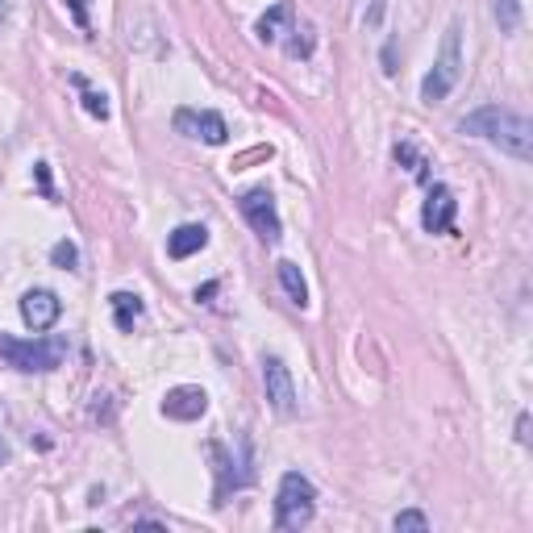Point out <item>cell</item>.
<instances>
[{
    "label": "cell",
    "instance_id": "cell-12",
    "mask_svg": "<svg viewBox=\"0 0 533 533\" xmlns=\"http://www.w3.org/2000/svg\"><path fill=\"white\" fill-rule=\"evenodd\" d=\"M113 317H117V329H134L138 321H142V296H134V292H113Z\"/></svg>",
    "mask_w": 533,
    "mask_h": 533
},
{
    "label": "cell",
    "instance_id": "cell-18",
    "mask_svg": "<svg viewBox=\"0 0 533 533\" xmlns=\"http://www.w3.org/2000/svg\"><path fill=\"white\" fill-rule=\"evenodd\" d=\"M84 109H88L92 117H100V121L109 117V105H105V96H96V92H84Z\"/></svg>",
    "mask_w": 533,
    "mask_h": 533
},
{
    "label": "cell",
    "instance_id": "cell-4",
    "mask_svg": "<svg viewBox=\"0 0 533 533\" xmlns=\"http://www.w3.org/2000/svg\"><path fill=\"white\" fill-rule=\"evenodd\" d=\"M67 359V346L59 338H34V342H21V338H0V363L13 367V371H55Z\"/></svg>",
    "mask_w": 533,
    "mask_h": 533
},
{
    "label": "cell",
    "instance_id": "cell-14",
    "mask_svg": "<svg viewBox=\"0 0 533 533\" xmlns=\"http://www.w3.org/2000/svg\"><path fill=\"white\" fill-rule=\"evenodd\" d=\"M292 17V5H275L263 21H259V38L263 42H279V38H284V21Z\"/></svg>",
    "mask_w": 533,
    "mask_h": 533
},
{
    "label": "cell",
    "instance_id": "cell-16",
    "mask_svg": "<svg viewBox=\"0 0 533 533\" xmlns=\"http://www.w3.org/2000/svg\"><path fill=\"white\" fill-rule=\"evenodd\" d=\"M392 529H396V533H404V529L425 533V529H429V517H425V513H417V509H404V513H396V517H392Z\"/></svg>",
    "mask_w": 533,
    "mask_h": 533
},
{
    "label": "cell",
    "instance_id": "cell-15",
    "mask_svg": "<svg viewBox=\"0 0 533 533\" xmlns=\"http://www.w3.org/2000/svg\"><path fill=\"white\" fill-rule=\"evenodd\" d=\"M492 13H496V25L504 34H513L521 25V0H492Z\"/></svg>",
    "mask_w": 533,
    "mask_h": 533
},
{
    "label": "cell",
    "instance_id": "cell-5",
    "mask_svg": "<svg viewBox=\"0 0 533 533\" xmlns=\"http://www.w3.org/2000/svg\"><path fill=\"white\" fill-rule=\"evenodd\" d=\"M238 209H242V217H246L250 225H255V234H259L267 246H275L279 238H284V225H279L275 200H271L267 188H250V192L238 200Z\"/></svg>",
    "mask_w": 533,
    "mask_h": 533
},
{
    "label": "cell",
    "instance_id": "cell-3",
    "mask_svg": "<svg viewBox=\"0 0 533 533\" xmlns=\"http://www.w3.org/2000/svg\"><path fill=\"white\" fill-rule=\"evenodd\" d=\"M317 517V488L309 475L288 471L275 492V525L279 529H304Z\"/></svg>",
    "mask_w": 533,
    "mask_h": 533
},
{
    "label": "cell",
    "instance_id": "cell-6",
    "mask_svg": "<svg viewBox=\"0 0 533 533\" xmlns=\"http://www.w3.org/2000/svg\"><path fill=\"white\" fill-rule=\"evenodd\" d=\"M263 388H267V404L279 417H292L296 413V384H292V371L284 367V359L267 354L263 359Z\"/></svg>",
    "mask_w": 533,
    "mask_h": 533
},
{
    "label": "cell",
    "instance_id": "cell-22",
    "mask_svg": "<svg viewBox=\"0 0 533 533\" xmlns=\"http://www.w3.org/2000/svg\"><path fill=\"white\" fill-rule=\"evenodd\" d=\"M71 9H75V21L88 25V17H84V0H71Z\"/></svg>",
    "mask_w": 533,
    "mask_h": 533
},
{
    "label": "cell",
    "instance_id": "cell-23",
    "mask_svg": "<svg viewBox=\"0 0 533 533\" xmlns=\"http://www.w3.org/2000/svg\"><path fill=\"white\" fill-rule=\"evenodd\" d=\"M0 463H9V442H5V434H0Z\"/></svg>",
    "mask_w": 533,
    "mask_h": 533
},
{
    "label": "cell",
    "instance_id": "cell-2",
    "mask_svg": "<svg viewBox=\"0 0 533 533\" xmlns=\"http://www.w3.org/2000/svg\"><path fill=\"white\" fill-rule=\"evenodd\" d=\"M459 75H463V25L450 21L446 38H442V50L434 59V71L421 80V100H425V105H438V100H446L454 92V84H459Z\"/></svg>",
    "mask_w": 533,
    "mask_h": 533
},
{
    "label": "cell",
    "instance_id": "cell-19",
    "mask_svg": "<svg viewBox=\"0 0 533 533\" xmlns=\"http://www.w3.org/2000/svg\"><path fill=\"white\" fill-rule=\"evenodd\" d=\"M34 171H38V184H42V196H50V167H46V163H38Z\"/></svg>",
    "mask_w": 533,
    "mask_h": 533
},
{
    "label": "cell",
    "instance_id": "cell-20",
    "mask_svg": "<svg viewBox=\"0 0 533 533\" xmlns=\"http://www.w3.org/2000/svg\"><path fill=\"white\" fill-rule=\"evenodd\" d=\"M9 17H13V0H0V25H9Z\"/></svg>",
    "mask_w": 533,
    "mask_h": 533
},
{
    "label": "cell",
    "instance_id": "cell-21",
    "mask_svg": "<svg viewBox=\"0 0 533 533\" xmlns=\"http://www.w3.org/2000/svg\"><path fill=\"white\" fill-rule=\"evenodd\" d=\"M379 17H384V0H375V5H371V13H367V21H371V25H375V21H379Z\"/></svg>",
    "mask_w": 533,
    "mask_h": 533
},
{
    "label": "cell",
    "instance_id": "cell-10",
    "mask_svg": "<svg viewBox=\"0 0 533 533\" xmlns=\"http://www.w3.org/2000/svg\"><path fill=\"white\" fill-rule=\"evenodd\" d=\"M209 413V392L205 388H192V384H180L163 396V417L171 421H196Z\"/></svg>",
    "mask_w": 533,
    "mask_h": 533
},
{
    "label": "cell",
    "instance_id": "cell-13",
    "mask_svg": "<svg viewBox=\"0 0 533 533\" xmlns=\"http://www.w3.org/2000/svg\"><path fill=\"white\" fill-rule=\"evenodd\" d=\"M275 275H279V284H284V292L292 296L296 309H304V304H309V284H304L300 267H296V263H279V267H275Z\"/></svg>",
    "mask_w": 533,
    "mask_h": 533
},
{
    "label": "cell",
    "instance_id": "cell-9",
    "mask_svg": "<svg viewBox=\"0 0 533 533\" xmlns=\"http://www.w3.org/2000/svg\"><path fill=\"white\" fill-rule=\"evenodd\" d=\"M59 313H63V300L50 292V288H30L21 296V321L34 329V334H42V329H50L59 321Z\"/></svg>",
    "mask_w": 533,
    "mask_h": 533
},
{
    "label": "cell",
    "instance_id": "cell-8",
    "mask_svg": "<svg viewBox=\"0 0 533 533\" xmlns=\"http://www.w3.org/2000/svg\"><path fill=\"white\" fill-rule=\"evenodd\" d=\"M454 217H459V200L446 184H434L425 196V209H421V225L429 234H454Z\"/></svg>",
    "mask_w": 533,
    "mask_h": 533
},
{
    "label": "cell",
    "instance_id": "cell-1",
    "mask_svg": "<svg viewBox=\"0 0 533 533\" xmlns=\"http://www.w3.org/2000/svg\"><path fill=\"white\" fill-rule=\"evenodd\" d=\"M459 134H471V138H484L492 146H500L504 155H513L521 163L533 159V125L513 113V109H500V105H484L459 121Z\"/></svg>",
    "mask_w": 533,
    "mask_h": 533
},
{
    "label": "cell",
    "instance_id": "cell-11",
    "mask_svg": "<svg viewBox=\"0 0 533 533\" xmlns=\"http://www.w3.org/2000/svg\"><path fill=\"white\" fill-rule=\"evenodd\" d=\"M205 246H209V230H205V225H196V221H188V225H180V230L167 234V255L171 259H192Z\"/></svg>",
    "mask_w": 533,
    "mask_h": 533
},
{
    "label": "cell",
    "instance_id": "cell-17",
    "mask_svg": "<svg viewBox=\"0 0 533 533\" xmlns=\"http://www.w3.org/2000/svg\"><path fill=\"white\" fill-rule=\"evenodd\" d=\"M50 259H55V267H63V271H75V263H80V250H75L71 242H55Z\"/></svg>",
    "mask_w": 533,
    "mask_h": 533
},
{
    "label": "cell",
    "instance_id": "cell-7",
    "mask_svg": "<svg viewBox=\"0 0 533 533\" xmlns=\"http://www.w3.org/2000/svg\"><path fill=\"white\" fill-rule=\"evenodd\" d=\"M175 130L196 138V142H209V146H221L230 138V125H225V117L213 109H180L175 113Z\"/></svg>",
    "mask_w": 533,
    "mask_h": 533
}]
</instances>
